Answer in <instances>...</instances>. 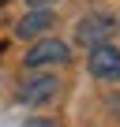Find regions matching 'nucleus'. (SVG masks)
Segmentation results:
<instances>
[{
  "mask_svg": "<svg viewBox=\"0 0 120 127\" xmlns=\"http://www.w3.org/2000/svg\"><path fill=\"white\" fill-rule=\"evenodd\" d=\"M71 60V49L64 45V41H56V37H41V41H34L30 45V52H26V67H45V64H68Z\"/></svg>",
  "mask_w": 120,
  "mask_h": 127,
  "instance_id": "nucleus-2",
  "label": "nucleus"
},
{
  "mask_svg": "<svg viewBox=\"0 0 120 127\" xmlns=\"http://www.w3.org/2000/svg\"><path fill=\"white\" fill-rule=\"evenodd\" d=\"M113 30H116L113 15H105V11H98V15H86V19L75 26V45H83V49L109 45V34H113Z\"/></svg>",
  "mask_w": 120,
  "mask_h": 127,
  "instance_id": "nucleus-1",
  "label": "nucleus"
},
{
  "mask_svg": "<svg viewBox=\"0 0 120 127\" xmlns=\"http://www.w3.org/2000/svg\"><path fill=\"white\" fill-rule=\"evenodd\" d=\"M26 4H34V8H49V4H56V0H26Z\"/></svg>",
  "mask_w": 120,
  "mask_h": 127,
  "instance_id": "nucleus-7",
  "label": "nucleus"
},
{
  "mask_svg": "<svg viewBox=\"0 0 120 127\" xmlns=\"http://www.w3.org/2000/svg\"><path fill=\"white\" fill-rule=\"evenodd\" d=\"M56 90H60V82H56L53 75H34V79H26V82L19 86V101H23V105H41V101H49Z\"/></svg>",
  "mask_w": 120,
  "mask_h": 127,
  "instance_id": "nucleus-5",
  "label": "nucleus"
},
{
  "mask_svg": "<svg viewBox=\"0 0 120 127\" xmlns=\"http://www.w3.org/2000/svg\"><path fill=\"white\" fill-rule=\"evenodd\" d=\"M26 127H56L53 120H41V116H34V120H26Z\"/></svg>",
  "mask_w": 120,
  "mask_h": 127,
  "instance_id": "nucleus-6",
  "label": "nucleus"
},
{
  "mask_svg": "<svg viewBox=\"0 0 120 127\" xmlns=\"http://www.w3.org/2000/svg\"><path fill=\"white\" fill-rule=\"evenodd\" d=\"M90 75L94 79H101V82H120V49H113V45H98V49H90Z\"/></svg>",
  "mask_w": 120,
  "mask_h": 127,
  "instance_id": "nucleus-3",
  "label": "nucleus"
},
{
  "mask_svg": "<svg viewBox=\"0 0 120 127\" xmlns=\"http://www.w3.org/2000/svg\"><path fill=\"white\" fill-rule=\"evenodd\" d=\"M53 11L49 8H34L30 15H23L19 19V26H15V37H23V41H41L45 37V30H53Z\"/></svg>",
  "mask_w": 120,
  "mask_h": 127,
  "instance_id": "nucleus-4",
  "label": "nucleus"
}]
</instances>
